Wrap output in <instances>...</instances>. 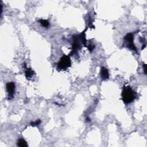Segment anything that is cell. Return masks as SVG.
Listing matches in <instances>:
<instances>
[{
    "label": "cell",
    "instance_id": "cell-8",
    "mask_svg": "<svg viewBox=\"0 0 147 147\" xmlns=\"http://www.w3.org/2000/svg\"><path fill=\"white\" fill-rule=\"evenodd\" d=\"M39 22L43 27L45 28H48L50 26V23L48 22V20L40 19L39 20Z\"/></svg>",
    "mask_w": 147,
    "mask_h": 147
},
{
    "label": "cell",
    "instance_id": "cell-1",
    "mask_svg": "<svg viewBox=\"0 0 147 147\" xmlns=\"http://www.w3.org/2000/svg\"><path fill=\"white\" fill-rule=\"evenodd\" d=\"M122 100L125 104H129L134 101L136 98V93L130 86H124L122 93Z\"/></svg>",
    "mask_w": 147,
    "mask_h": 147
},
{
    "label": "cell",
    "instance_id": "cell-5",
    "mask_svg": "<svg viewBox=\"0 0 147 147\" xmlns=\"http://www.w3.org/2000/svg\"><path fill=\"white\" fill-rule=\"evenodd\" d=\"M100 75L101 78L103 80H105L109 79V73L107 68L105 67H102L100 70Z\"/></svg>",
    "mask_w": 147,
    "mask_h": 147
},
{
    "label": "cell",
    "instance_id": "cell-12",
    "mask_svg": "<svg viewBox=\"0 0 147 147\" xmlns=\"http://www.w3.org/2000/svg\"><path fill=\"white\" fill-rule=\"evenodd\" d=\"M90 121H90V120L89 119V118H88V117L86 118V122H90Z\"/></svg>",
    "mask_w": 147,
    "mask_h": 147
},
{
    "label": "cell",
    "instance_id": "cell-2",
    "mask_svg": "<svg viewBox=\"0 0 147 147\" xmlns=\"http://www.w3.org/2000/svg\"><path fill=\"white\" fill-rule=\"evenodd\" d=\"M71 66V61L69 55H63L57 64V68L60 70H66Z\"/></svg>",
    "mask_w": 147,
    "mask_h": 147
},
{
    "label": "cell",
    "instance_id": "cell-10",
    "mask_svg": "<svg viewBox=\"0 0 147 147\" xmlns=\"http://www.w3.org/2000/svg\"><path fill=\"white\" fill-rule=\"evenodd\" d=\"M87 48H88V50L90 51V52H91L92 51V50H94V48H95V46H94V44L90 43V44H88V45L87 46Z\"/></svg>",
    "mask_w": 147,
    "mask_h": 147
},
{
    "label": "cell",
    "instance_id": "cell-6",
    "mask_svg": "<svg viewBox=\"0 0 147 147\" xmlns=\"http://www.w3.org/2000/svg\"><path fill=\"white\" fill-rule=\"evenodd\" d=\"M35 72L31 68H27L25 71V75L27 79H29L32 76L35 75Z\"/></svg>",
    "mask_w": 147,
    "mask_h": 147
},
{
    "label": "cell",
    "instance_id": "cell-9",
    "mask_svg": "<svg viewBox=\"0 0 147 147\" xmlns=\"http://www.w3.org/2000/svg\"><path fill=\"white\" fill-rule=\"evenodd\" d=\"M41 121L39 119V120L31 122V123L30 124H31V125L32 126H36L39 125L41 124Z\"/></svg>",
    "mask_w": 147,
    "mask_h": 147
},
{
    "label": "cell",
    "instance_id": "cell-7",
    "mask_svg": "<svg viewBox=\"0 0 147 147\" xmlns=\"http://www.w3.org/2000/svg\"><path fill=\"white\" fill-rule=\"evenodd\" d=\"M17 145L20 147H27L28 146L27 142L23 138H20L18 140Z\"/></svg>",
    "mask_w": 147,
    "mask_h": 147
},
{
    "label": "cell",
    "instance_id": "cell-3",
    "mask_svg": "<svg viewBox=\"0 0 147 147\" xmlns=\"http://www.w3.org/2000/svg\"><path fill=\"white\" fill-rule=\"evenodd\" d=\"M125 45L129 49L137 52V48L134 44V33H128L124 37Z\"/></svg>",
    "mask_w": 147,
    "mask_h": 147
},
{
    "label": "cell",
    "instance_id": "cell-11",
    "mask_svg": "<svg viewBox=\"0 0 147 147\" xmlns=\"http://www.w3.org/2000/svg\"><path fill=\"white\" fill-rule=\"evenodd\" d=\"M143 68H144V71L145 74H146V64L145 63H144L143 64Z\"/></svg>",
    "mask_w": 147,
    "mask_h": 147
},
{
    "label": "cell",
    "instance_id": "cell-4",
    "mask_svg": "<svg viewBox=\"0 0 147 147\" xmlns=\"http://www.w3.org/2000/svg\"><path fill=\"white\" fill-rule=\"evenodd\" d=\"M6 88H7V91L8 92V100H12L14 97V94L15 92V83L13 82H8L6 84Z\"/></svg>",
    "mask_w": 147,
    "mask_h": 147
}]
</instances>
